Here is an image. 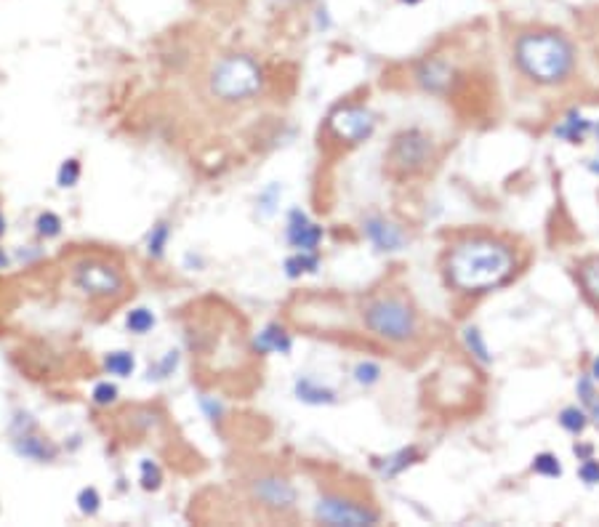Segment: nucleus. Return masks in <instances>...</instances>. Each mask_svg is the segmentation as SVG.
Returning <instances> with one entry per match:
<instances>
[{
    "mask_svg": "<svg viewBox=\"0 0 599 527\" xmlns=\"http://www.w3.org/2000/svg\"><path fill=\"white\" fill-rule=\"evenodd\" d=\"M517 269L514 245L493 235L459 240L445 259V278L461 293H488L507 283Z\"/></svg>",
    "mask_w": 599,
    "mask_h": 527,
    "instance_id": "f257e3e1",
    "label": "nucleus"
},
{
    "mask_svg": "<svg viewBox=\"0 0 599 527\" xmlns=\"http://www.w3.org/2000/svg\"><path fill=\"white\" fill-rule=\"evenodd\" d=\"M511 53L517 70L536 86L547 89L567 83L578 70L575 43L552 27H530L517 33Z\"/></svg>",
    "mask_w": 599,
    "mask_h": 527,
    "instance_id": "f03ea898",
    "label": "nucleus"
},
{
    "mask_svg": "<svg viewBox=\"0 0 599 527\" xmlns=\"http://www.w3.org/2000/svg\"><path fill=\"white\" fill-rule=\"evenodd\" d=\"M208 89L222 104L253 101L264 91V70L251 53H227L211 67Z\"/></svg>",
    "mask_w": 599,
    "mask_h": 527,
    "instance_id": "7ed1b4c3",
    "label": "nucleus"
},
{
    "mask_svg": "<svg viewBox=\"0 0 599 527\" xmlns=\"http://www.w3.org/2000/svg\"><path fill=\"white\" fill-rule=\"evenodd\" d=\"M363 325L368 328L370 335L386 341V343H411L418 335V312L415 306L397 296V293H386V296H376L363 306Z\"/></svg>",
    "mask_w": 599,
    "mask_h": 527,
    "instance_id": "20e7f679",
    "label": "nucleus"
},
{
    "mask_svg": "<svg viewBox=\"0 0 599 527\" xmlns=\"http://www.w3.org/2000/svg\"><path fill=\"white\" fill-rule=\"evenodd\" d=\"M72 286L91 301L120 298L128 287L123 269L101 256H86L72 264Z\"/></svg>",
    "mask_w": 599,
    "mask_h": 527,
    "instance_id": "39448f33",
    "label": "nucleus"
},
{
    "mask_svg": "<svg viewBox=\"0 0 599 527\" xmlns=\"http://www.w3.org/2000/svg\"><path fill=\"white\" fill-rule=\"evenodd\" d=\"M434 139L421 128H405L400 131L389 149H386V165L395 176H418L434 163Z\"/></svg>",
    "mask_w": 599,
    "mask_h": 527,
    "instance_id": "423d86ee",
    "label": "nucleus"
},
{
    "mask_svg": "<svg viewBox=\"0 0 599 527\" xmlns=\"http://www.w3.org/2000/svg\"><path fill=\"white\" fill-rule=\"evenodd\" d=\"M315 520L330 527H368L381 522V514L341 493H323L315 503Z\"/></svg>",
    "mask_w": 599,
    "mask_h": 527,
    "instance_id": "0eeeda50",
    "label": "nucleus"
},
{
    "mask_svg": "<svg viewBox=\"0 0 599 527\" xmlns=\"http://www.w3.org/2000/svg\"><path fill=\"white\" fill-rule=\"evenodd\" d=\"M378 118L376 112L366 107V104H338L330 115H328V131L338 139V142L349 144H363L368 142L370 136L376 134Z\"/></svg>",
    "mask_w": 599,
    "mask_h": 527,
    "instance_id": "6e6552de",
    "label": "nucleus"
},
{
    "mask_svg": "<svg viewBox=\"0 0 599 527\" xmlns=\"http://www.w3.org/2000/svg\"><path fill=\"white\" fill-rule=\"evenodd\" d=\"M251 495L261 509H267L272 514L293 512L296 501H299V493H296L293 482H288L280 475H261V477L251 479Z\"/></svg>",
    "mask_w": 599,
    "mask_h": 527,
    "instance_id": "1a4fd4ad",
    "label": "nucleus"
},
{
    "mask_svg": "<svg viewBox=\"0 0 599 527\" xmlns=\"http://www.w3.org/2000/svg\"><path fill=\"white\" fill-rule=\"evenodd\" d=\"M363 235L378 253H400L408 248V232L381 213H368L363 219Z\"/></svg>",
    "mask_w": 599,
    "mask_h": 527,
    "instance_id": "9d476101",
    "label": "nucleus"
},
{
    "mask_svg": "<svg viewBox=\"0 0 599 527\" xmlns=\"http://www.w3.org/2000/svg\"><path fill=\"white\" fill-rule=\"evenodd\" d=\"M323 227L315 224L301 208H290L285 221V240L296 250H318L323 242Z\"/></svg>",
    "mask_w": 599,
    "mask_h": 527,
    "instance_id": "9b49d317",
    "label": "nucleus"
},
{
    "mask_svg": "<svg viewBox=\"0 0 599 527\" xmlns=\"http://www.w3.org/2000/svg\"><path fill=\"white\" fill-rule=\"evenodd\" d=\"M453 78H456V70L442 56H429L415 67V83L429 94H448L453 86Z\"/></svg>",
    "mask_w": 599,
    "mask_h": 527,
    "instance_id": "f8f14e48",
    "label": "nucleus"
},
{
    "mask_svg": "<svg viewBox=\"0 0 599 527\" xmlns=\"http://www.w3.org/2000/svg\"><path fill=\"white\" fill-rule=\"evenodd\" d=\"M14 447H16L19 456H24L30 461H38V464H48V461H53L59 456V447L48 437H43L33 421H27V429L16 434Z\"/></svg>",
    "mask_w": 599,
    "mask_h": 527,
    "instance_id": "ddd939ff",
    "label": "nucleus"
},
{
    "mask_svg": "<svg viewBox=\"0 0 599 527\" xmlns=\"http://www.w3.org/2000/svg\"><path fill=\"white\" fill-rule=\"evenodd\" d=\"M556 139L567 144H584L589 134H594V120H589L581 109H570L552 131Z\"/></svg>",
    "mask_w": 599,
    "mask_h": 527,
    "instance_id": "4468645a",
    "label": "nucleus"
},
{
    "mask_svg": "<svg viewBox=\"0 0 599 527\" xmlns=\"http://www.w3.org/2000/svg\"><path fill=\"white\" fill-rule=\"evenodd\" d=\"M253 349H256L259 354H290L293 338H290V334H288L282 325L270 323L267 328H261L259 335L253 338Z\"/></svg>",
    "mask_w": 599,
    "mask_h": 527,
    "instance_id": "2eb2a0df",
    "label": "nucleus"
},
{
    "mask_svg": "<svg viewBox=\"0 0 599 527\" xmlns=\"http://www.w3.org/2000/svg\"><path fill=\"white\" fill-rule=\"evenodd\" d=\"M293 394L304 405H336L338 402V394L330 386L312 379V376H299L293 383Z\"/></svg>",
    "mask_w": 599,
    "mask_h": 527,
    "instance_id": "dca6fc26",
    "label": "nucleus"
},
{
    "mask_svg": "<svg viewBox=\"0 0 599 527\" xmlns=\"http://www.w3.org/2000/svg\"><path fill=\"white\" fill-rule=\"evenodd\" d=\"M421 458H423L421 450H418L415 445H411V447H400V450H395L392 456L376 461V469H378V475L384 479H395L400 477L403 472H408L411 466H415Z\"/></svg>",
    "mask_w": 599,
    "mask_h": 527,
    "instance_id": "f3484780",
    "label": "nucleus"
},
{
    "mask_svg": "<svg viewBox=\"0 0 599 527\" xmlns=\"http://www.w3.org/2000/svg\"><path fill=\"white\" fill-rule=\"evenodd\" d=\"M320 253L318 250H296L293 256L285 259V275L290 280H299L304 275H318L320 272Z\"/></svg>",
    "mask_w": 599,
    "mask_h": 527,
    "instance_id": "a211bd4d",
    "label": "nucleus"
},
{
    "mask_svg": "<svg viewBox=\"0 0 599 527\" xmlns=\"http://www.w3.org/2000/svg\"><path fill=\"white\" fill-rule=\"evenodd\" d=\"M461 341H463V346H466V352L471 354V360H474V362H480L482 368L493 365L490 346H488V341H485V334H482L477 325H466V328L461 331Z\"/></svg>",
    "mask_w": 599,
    "mask_h": 527,
    "instance_id": "6ab92c4d",
    "label": "nucleus"
},
{
    "mask_svg": "<svg viewBox=\"0 0 599 527\" xmlns=\"http://www.w3.org/2000/svg\"><path fill=\"white\" fill-rule=\"evenodd\" d=\"M556 421H559V427L567 431V434H573V437H581L586 427L592 424V419H589V410L584 408V405H567V408H562L559 410V416H556Z\"/></svg>",
    "mask_w": 599,
    "mask_h": 527,
    "instance_id": "aec40b11",
    "label": "nucleus"
},
{
    "mask_svg": "<svg viewBox=\"0 0 599 527\" xmlns=\"http://www.w3.org/2000/svg\"><path fill=\"white\" fill-rule=\"evenodd\" d=\"M104 368H107V373L109 376H118V379H128V376H134V371H137V360H134V354L131 352H109L107 357H104Z\"/></svg>",
    "mask_w": 599,
    "mask_h": 527,
    "instance_id": "412c9836",
    "label": "nucleus"
},
{
    "mask_svg": "<svg viewBox=\"0 0 599 527\" xmlns=\"http://www.w3.org/2000/svg\"><path fill=\"white\" fill-rule=\"evenodd\" d=\"M171 242V224L168 221H157L152 230H149V238H147V256L160 261L166 256V248Z\"/></svg>",
    "mask_w": 599,
    "mask_h": 527,
    "instance_id": "4be33fe9",
    "label": "nucleus"
},
{
    "mask_svg": "<svg viewBox=\"0 0 599 527\" xmlns=\"http://www.w3.org/2000/svg\"><path fill=\"white\" fill-rule=\"evenodd\" d=\"M530 472L538 475V477L559 479L562 477V461H559L554 453H549V450L536 453V456H533V464H530Z\"/></svg>",
    "mask_w": 599,
    "mask_h": 527,
    "instance_id": "5701e85b",
    "label": "nucleus"
},
{
    "mask_svg": "<svg viewBox=\"0 0 599 527\" xmlns=\"http://www.w3.org/2000/svg\"><path fill=\"white\" fill-rule=\"evenodd\" d=\"M126 328L137 335L149 334V331L155 328V315H152V309H147V306L131 309V312L126 315Z\"/></svg>",
    "mask_w": 599,
    "mask_h": 527,
    "instance_id": "b1692460",
    "label": "nucleus"
},
{
    "mask_svg": "<svg viewBox=\"0 0 599 527\" xmlns=\"http://www.w3.org/2000/svg\"><path fill=\"white\" fill-rule=\"evenodd\" d=\"M81 176H83L81 160L67 157V160L59 165V171H56V184H59L62 190H67V187H75V184L81 182Z\"/></svg>",
    "mask_w": 599,
    "mask_h": 527,
    "instance_id": "393cba45",
    "label": "nucleus"
},
{
    "mask_svg": "<svg viewBox=\"0 0 599 527\" xmlns=\"http://www.w3.org/2000/svg\"><path fill=\"white\" fill-rule=\"evenodd\" d=\"M352 376H355V381L360 383V386H366V389H368V386H376V383L381 381V376H384V373H381V365H378V362H373V360H363V362H357V365H355V373H352Z\"/></svg>",
    "mask_w": 599,
    "mask_h": 527,
    "instance_id": "a878e982",
    "label": "nucleus"
},
{
    "mask_svg": "<svg viewBox=\"0 0 599 527\" xmlns=\"http://www.w3.org/2000/svg\"><path fill=\"white\" fill-rule=\"evenodd\" d=\"M62 227H64V224H62V219H59L53 211L41 213V216H38V221H35V232L46 240L59 238V235H62Z\"/></svg>",
    "mask_w": 599,
    "mask_h": 527,
    "instance_id": "bb28decb",
    "label": "nucleus"
},
{
    "mask_svg": "<svg viewBox=\"0 0 599 527\" xmlns=\"http://www.w3.org/2000/svg\"><path fill=\"white\" fill-rule=\"evenodd\" d=\"M581 283L586 287V293L599 301V259H592L581 267Z\"/></svg>",
    "mask_w": 599,
    "mask_h": 527,
    "instance_id": "cd10ccee",
    "label": "nucleus"
},
{
    "mask_svg": "<svg viewBox=\"0 0 599 527\" xmlns=\"http://www.w3.org/2000/svg\"><path fill=\"white\" fill-rule=\"evenodd\" d=\"M78 509H81V514H86V517L99 514V509H101V495H99L96 487H83V490L78 493Z\"/></svg>",
    "mask_w": 599,
    "mask_h": 527,
    "instance_id": "c85d7f7f",
    "label": "nucleus"
},
{
    "mask_svg": "<svg viewBox=\"0 0 599 527\" xmlns=\"http://www.w3.org/2000/svg\"><path fill=\"white\" fill-rule=\"evenodd\" d=\"M138 472H141V487L144 490H157L163 485V472L155 461H141Z\"/></svg>",
    "mask_w": 599,
    "mask_h": 527,
    "instance_id": "c756f323",
    "label": "nucleus"
},
{
    "mask_svg": "<svg viewBox=\"0 0 599 527\" xmlns=\"http://www.w3.org/2000/svg\"><path fill=\"white\" fill-rule=\"evenodd\" d=\"M91 400H93V405H99V408L112 405V402L118 400V386L109 381H99L96 386H93Z\"/></svg>",
    "mask_w": 599,
    "mask_h": 527,
    "instance_id": "7c9ffc66",
    "label": "nucleus"
},
{
    "mask_svg": "<svg viewBox=\"0 0 599 527\" xmlns=\"http://www.w3.org/2000/svg\"><path fill=\"white\" fill-rule=\"evenodd\" d=\"M280 194H282V187H280V184H270L267 190L259 194V211H261L264 216H272V213H275Z\"/></svg>",
    "mask_w": 599,
    "mask_h": 527,
    "instance_id": "2f4dec72",
    "label": "nucleus"
},
{
    "mask_svg": "<svg viewBox=\"0 0 599 527\" xmlns=\"http://www.w3.org/2000/svg\"><path fill=\"white\" fill-rule=\"evenodd\" d=\"M578 479L584 482V485H589V487H594L599 485V458H586V461H581L578 464Z\"/></svg>",
    "mask_w": 599,
    "mask_h": 527,
    "instance_id": "473e14b6",
    "label": "nucleus"
},
{
    "mask_svg": "<svg viewBox=\"0 0 599 527\" xmlns=\"http://www.w3.org/2000/svg\"><path fill=\"white\" fill-rule=\"evenodd\" d=\"M176 365H179V352H168V354L155 365V379H168V376H174Z\"/></svg>",
    "mask_w": 599,
    "mask_h": 527,
    "instance_id": "72a5a7b5",
    "label": "nucleus"
},
{
    "mask_svg": "<svg viewBox=\"0 0 599 527\" xmlns=\"http://www.w3.org/2000/svg\"><path fill=\"white\" fill-rule=\"evenodd\" d=\"M200 408L205 410V416L211 421H219L222 419V405L216 402V397H200Z\"/></svg>",
    "mask_w": 599,
    "mask_h": 527,
    "instance_id": "f704fd0d",
    "label": "nucleus"
},
{
    "mask_svg": "<svg viewBox=\"0 0 599 527\" xmlns=\"http://www.w3.org/2000/svg\"><path fill=\"white\" fill-rule=\"evenodd\" d=\"M315 24H318V30H330L333 27V22H330V14H328V8L325 5H320L318 8V14H315Z\"/></svg>",
    "mask_w": 599,
    "mask_h": 527,
    "instance_id": "c9c22d12",
    "label": "nucleus"
},
{
    "mask_svg": "<svg viewBox=\"0 0 599 527\" xmlns=\"http://www.w3.org/2000/svg\"><path fill=\"white\" fill-rule=\"evenodd\" d=\"M573 453H575V458H578V461H586V458H592V456H594V445L575 442V445H573Z\"/></svg>",
    "mask_w": 599,
    "mask_h": 527,
    "instance_id": "e433bc0d",
    "label": "nucleus"
},
{
    "mask_svg": "<svg viewBox=\"0 0 599 527\" xmlns=\"http://www.w3.org/2000/svg\"><path fill=\"white\" fill-rule=\"evenodd\" d=\"M586 410H589V419H592V424H594V427L599 429V397L594 400V402H592V405H589V408H586Z\"/></svg>",
    "mask_w": 599,
    "mask_h": 527,
    "instance_id": "4c0bfd02",
    "label": "nucleus"
},
{
    "mask_svg": "<svg viewBox=\"0 0 599 527\" xmlns=\"http://www.w3.org/2000/svg\"><path fill=\"white\" fill-rule=\"evenodd\" d=\"M589 376L599 383V354L594 357V360H592V371H589Z\"/></svg>",
    "mask_w": 599,
    "mask_h": 527,
    "instance_id": "58836bf2",
    "label": "nucleus"
},
{
    "mask_svg": "<svg viewBox=\"0 0 599 527\" xmlns=\"http://www.w3.org/2000/svg\"><path fill=\"white\" fill-rule=\"evenodd\" d=\"M280 5H301V3H309V0H275Z\"/></svg>",
    "mask_w": 599,
    "mask_h": 527,
    "instance_id": "ea45409f",
    "label": "nucleus"
},
{
    "mask_svg": "<svg viewBox=\"0 0 599 527\" xmlns=\"http://www.w3.org/2000/svg\"><path fill=\"white\" fill-rule=\"evenodd\" d=\"M397 3H403V5H408V8H414V5H421L423 0H397Z\"/></svg>",
    "mask_w": 599,
    "mask_h": 527,
    "instance_id": "a19ab883",
    "label": "nucleus"
},
{
    "mask_svg": "<svg viewBox=\"0 0 599 527\" xmlns=\"http://www.w3.org/2000/svg\"><path fill=\"white\" fill-rule=\"evenodd\" d=\"M5 264H8V256H5V253H3V248H0V269H3Z\"/></svg>",
    "mask_w": 599,
    "mask_h": 527,
    "instance_id": "79ce46f5",
    "label": "nucleus"
},
{
    "mask_svg": "<svg viewBox=\"0 0 599 527\" xmlns=\"http://www.w3.org/2000/svg\"><path fill=\"white\" fill-rule=\"evenodd\" d=\"M3 232H5V219L0 216V235H3Z\"/></svg>",
    "mask_w": 599,
    "mask_h": 527,
    "instance_id": "37998d69",
    "label": "nucleus"
},
{
    "mask_svg": "<svg viewBox=\"0 0 599 527\" xmlns=\"http://www.w3.org/2000/svg\"><path fill=\"white\" fill-rule=\"evenodd\" d=\"M594 136H597V142H599V120L594 123Z\"/></svg>",
    "mask_w": 599,
    "mask_h": 527,
    "instance_id": "c03bdc74",
    "label": "nucleus"
}]
</instances>
